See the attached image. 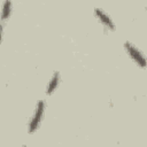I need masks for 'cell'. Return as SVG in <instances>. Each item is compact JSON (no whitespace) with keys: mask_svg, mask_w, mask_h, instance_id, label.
Here are the masks:
<instances>
[{"mask_svg":"<svg viewBox=\"0 0 147 147\" xmlns=\"http://www.w3.org/2000/svg\"><path fill=\"white\" fill-rule=\"evenodd\" d=\"M45 107H46V103H45L44 100H39L37 102L36 108H34V111H33V115L31 116V119H30L29 125H28V132L30 134L34 133L37 131V129L39 127V125H40V123L42 121Z\"/></svg>","mask_w":147,"mask_h":147,"instance_id":"cell-1","label":"cell"},{"mask_svg":"<svg viewBox=\"0 0 147 147\" xmlns=\"http://www.w3.org/2000/svg\"><path fill=\"white\" fill-rule=\"evenodd\" d=\"M124 48H125L126 53L129 54V56L134 61V63L138 67H140V68H147V57L144 55V53L140 49H138L130 41H125L124 42Z\"/></svg>","mask_w":147,"mask_h":147,"instance_id":"cell-2","label":"cell"},{"mask_svg":"<svg viewBox=\"0 0 147 147\" xmlns=\"http://www.w3.org/2000/svg\"><path fill=\"white\" fill-rule=\"evenodd\" d=\"M94 14H95V16L98 17V20L103 24V26H105L107 30H109V31H114V30H115V24H114L113 20H111L102 9H100V8H94Z\"/></svg>","mask_w":147,"mask_h":147,"instance_id":"cell-3","label":"cell"},{"mask_svg":"<svg viewBox=\"0 0 147 147\" xmlns=\"http://www.w3.org/2000/svg\"><path fill=\"white\" fill-rule=\"evenodd\" d=\"M60 79H61L60 72L59 71H54L53 75H52V77H51V79H49V83L47 85V88H46V94L47 95H51V94H53L55 92V90L57 88V86L60 84Z\"/></svg>","mask_w":147,"mask_h":147,"instance_id":"cell-4","label":"cell"},{"mask_svg":"<svg viewBox=\"0 0 147 147\" xmlns=\"http://www.w3.org/2000/svg\"><path fill=\"white\" fill-rule=\"evenodd\" d=\"M11 8H13L11 1H9V0L3 1V3H2V10H1V22H2V24L9 18V16L11 14Z\"/></svg>","mask_w":147,"mask_h":147,"instance_id":"cell-5","label":"cell"},{"mask_svg":"<svg viewBox=\"0 0 147 147\" xmlns=\"http://www.w3.org/2000/svg\"><path fill=\"white\" fill-rule=\"evenodd\" d=\"M22 147H26V146H25V145H23V146H22Z\"/></svg>","mask_w":147,"mask_h":147,"instance_id":"cell-6","label":"cell"}]
</instances>
